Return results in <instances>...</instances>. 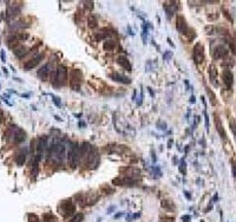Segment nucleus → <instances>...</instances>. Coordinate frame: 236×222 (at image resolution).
<instances>
[{
    "instance_id": "f257e3e1",
    "label": "nucleus",
    "mask_w": 236,
    "mask_h": 222,
    "mask_svg": "<svg viewBox=\"0 0 236 222\" xmlns=\"http://www.w3.org/2000/svg\"><path fill=\"white\" fill-rule=\"evenodd\" d=\"M67 159H69V164L71 168H76L78 165L79 161H81V145L77 142L70 143Z\"/></svg>"
},
{
    "instance_id": "f03ea898",
    "label": "nucleus",
    "mask_w": 236,
    "mask_h": 222,
    "mask_svg": "<svg viewBox=\"0 0 236 222\" xmlns=\"http://www.w3.org/2000/svg\"><path fill=\"white\" fill-rule=\"evenodd\" d=\"M56 86H64L67 84V69L64 65H59L53 73V80Z\"/></svg>"
},
{
    "instance_id": "7ed1b4c3",
    "label": "nucleus",
    "mask_w": 236,
    "mask_h": 222,
    "mask_svg": "<svg viewBox=\"0 0 236 222\" xmlns=\"http://www.w3.org/2000/svg\"><path fill=\"white\" fill-rule=\"evenodd\" d=\"M81 83H83V72L81 70H71L70 72V86L73 91L81 90Z\"/></svg>"
},
{
    "instance_id": "20e7f679",
    "label": "nucleus",
    "mask_w": 236,
    "mask_h": 222,
    "mask_svg": "<svg viewBox=\"0 0 236 222\" xmlns=\"http://www.w3.org/2000/svg\"><path fill=\"white\" fill-rule=\"evenodd\" d=\"M58 210L64 217H69L75 213V204L72 203L71 200H64V201L60 202Z\"/></svg>"
},
{
    "instance_id": "39448f33",
    "label": "nucleus",
    "mask_w": 236,
    "mask_h": 222,
    "mask_svg": "<svg viewBox=\"0 0 236 222\" xmlns=\"http://www.w3.org/2000/svg\"><path fill=\"white\" fill-rule=\"evenodd\" d=\"M7 132H11L10 137H12V139H13L14 143H22L24 142L25 138H26V132L17 127H14L13 129H8Z\"/></svg>"
},
{
    "instance_id": "423d86ee",
    "label": "nucleus",
    "mask_w": 236,
    "mask_h": 222,
    "mask_svg": "<svg viewBox=\"0 0 236 222\" xmlns=\"http://www.w3.org/2000/svg\"><path fill=\"white\" fill-rule=\"evenodd\" d=\"M193 58L196 64L203 63L204 60V48L201 43H197L193 50Z\"/></svg>"
},
{
    "instance_id": "0eeeda50",
    "label": "nucleus",
    "mask_w": 236,
    "mask_h": 222,
    "mask_svg": "<svg viewBox=\"0 0 236 222\" xmlns=\"http://www.w3.org/2000/svg\"><path fill=\"white\" fill-rule=\"evenodd\" d=\"M112 183L116 185H124V187H135L137 184V181L135 179H131V177H125V176H122V177H116L112 180Z\"/></svg>"
},
{
    "instance_id": "6e6552de",
    "label": "nucleus",
    "mask_w": 236,
    "mask_h": 222,
    "mask_svg": "<svg viewBox=\"0 0 236 222\" xmlns=\"http://www.w3.org/2000/svg\"><path fill=\"white\" fill-rule=\"evenodd\" d=\"M43 59H44V53H39V54L34 56L33 58H31L28 62H26V63L24 64V69H25V70L34 69V68H36L38 64L43 60Z\"/></svg>"
},
{
    "instance_id": "1a4fd4ad",
    "label": "nucleus",
    "mask_w": 236,
    "mask_h": 222,
    "mask_svg": "<svg viewBox=\"0 0 236 222\" xmlns=\"http://www.w3.org/2000/svg\"><path fill=\"white\" fill-rule=\"evenodd\" d=\"M222 79H223V83H224L225 88L228 90H230L231 86H233V83H234V74L229 69H225L223 72H222Z\"/></svg>"
},
{
    "instance_id": "9d476101",
    "label": "nucleus",
    "mask_w": 236,
    "mask_h": 222,
    "mask_svg": "<svg viewBox=\"0 0 236 222\" xmlns=\"http://www.w3.org/2000/svg\"><path fill=\"white\" fill-rule=\"evenodd\" d=\"M106 151L109 154H119V155H123V154L129 153L130 150H129V148H128V147L118 144V145H107V147H106Z\"/></svg>"
},
{
    "instance_id": "9b49d317",
    "label": "nucleus",
    "mask_w": 236,
    "mask_h": 222,
    "mask_svg": "<svg viewBox=\"0 0 236 222\" xmlns=\"http://www.w3.org/2000/svg\"><path fill=\"white\" fill-rule=\"evenodd\" d=\"M51 73H52L51 64L46 63V64H44L43 66L39 69V71H38V77L42 80H46L48 78V76H51Z\"/></svg>"
},
{
    "instance_id": "f8f14e48",
    "label": "nucleus",
    "mask_w": 236,
    "mask_h": 222,
    "mask_svg": "<svg viewBox=\"0 0 236 222\" xmlns=\"http://www.w3.org/2000/svg\"><path fill=\"white\" fill-rule=\"evenodd\" d=\"M120 173H122V175H124L125 177H131V179H134L135 176H140V170L137 169V168H134V167H125V168H122V169H120Z\"/></svg>"
},
{
    "instance_id": "ddd939ff",
    "label": "nucleus",
    "mask_w": 236,
    "mask_h": 222,
    "mask_svg": "<svg viewBox=\"0 0 236 222\" xmlns=\"http://www.w3.org/2000/svg\"><path fill=\"white\" fill-rule=\"evenodd\" d=\"M228 54V50L223 46V45H219L214 48V51L211 52V56L214 57V59H221V58H224L227 57Z\"/></svg>"
},
{
    "instance_id": "4468645a",
    "label": "nucleus",
    "mask_w": 236,
    "mask_h": 222,
    "mask_svg": "<svg viewBox=\"0 0 236 222\" xmlns=\"http://www.w3.org/2000/svg\"><path fill=\"white\" fill-rule=\"evenodd\" d=\"M176 27H177V30L181 32L182 34H184V33L187 32V30H188L189 27H188V25H187V21H185V19H184V17L177 16V18H176Z\"/></svg>"
},
{
    "instance_id": "2eb2a0df",
    "label": "nucleus",
    "mask_w": 236,
    "mask_h": 222,
    "mask_svg": "<svg viewBox=\"0 0 236 222\" xmlns=\"http://www.w3.org/2000/svg\"><path fill=\"white\" fill-rule=\"evenodd\" d=\"M110 78L112 80H116V82H119V83H123V84H130L131 83V79L129 77L124 76L122 73H118V72H115V73L110 74Z\"/></svg>"
},
{
    "instance_id": "dca6fc26",
    "label": "nucleus",
    "mask_w": 236,
    "mask_h": 222,
    "mask_svg": "<svg viewBox=\"0 0 236 222\" xmlns=\"http://www.w3.org/2000/svg\"><path fill=\"white\" fill-rule=\"evenodd\" d=\"M117 63L123 68V69L128 70V71H131L132 68H131V64H130L129 59L126 56H118L117 57Z\"/></svg>"
},
{
    "instance_id": "f3484780",
    "label": "nucleus",
    "mask_w": 236,
    "mask_h": 222,
    "mask_svg": "<svg viewBox=\"0 0 236 222\" xmlns=\"http://www.w3.org/2000/svg\"><path fill=\"white\" fill-rule=\"evenodd\" d=\"M215 127H216V129H217V132L220 134L221 137L223 138L224 141H227V134H225L224 128H223V125H222V123H221L219 116H215Z\"/></svg>"
},
{
    "instance_id": "a211bd4d",
    "label": "nucleus",
    "mask_w": 236,
    "mask_h": 222,
    "mask_svg": "<svg viewBox=\"0 0 236 222\" xmlns=\"http://www.w3.org/2000/svg\"><path fill=\"white\" fill-rule=\"evenodd\" d=\"M26 150H24V149H22L19 153L17 154V157H16V163L19 165V167H22V164L25 163V161H26Z\"/></svg>"
},
{
    "instance_id": "6ab92c4d",
    "label": "nucleus",
    "mask_w": 236,
    "mask_h": 222,
    "mask_svg": "<svg viewBox=\"0 0 236 222\" xmlns=\"http://www.w3.org/2000/svg\"><path fill=\"white\" fill-rule=\"evenodd\" d=\"M116 45H117V43H116V40H113V39H105V42H104V44H103V48H104V50L105 51H112L113 48H116Z\"/></svg>"
},
{
    "instance_id": "aec40b11",
    "label": "nucleus",
    "mask_w": 236,
    "mask_h": 222,
    "mask_svg": "<svg viewBox=\"0 0 236 222\" xmlns=\"http://www.w3.org/2000/svg\"><path fill=\"white\" fill-rule=\"evenodd\" d=\"M27 53V48H24V46H20V48H17L14 50V56L17 58H22L24 56H26Z\"/></svg>"
},
{
    "instance_id": "412c9836",
    "label": "nucleus",
    "mask_w": 236,
    "mask_h": 222,
    "mask_svg": "<svg viewBox=\"0 0 236 222\" xmlns=\"http://www.w3.org/2000/svg\"><path fill=\"white\" fill-rule=\"evenodd\" d=\"M87 23H89V27L90 28H95L98 25V19L95 14H90L89 18H87Z\"/></svg>"
},
{
    "instance_id": "4be33fe9",
    "label": "nucleus",
    "mask_w": 236,
    "mask_h": 222,
    "mask_svg": "<svg viewBox=\"0 0 236 222\" xmlns=\"http://www.w3.org/2000/svg\"><path fill=\"white\" fill-rule=\"evenodd\" d=\"M184 36L187 37V40H188V42H193L194 39H195V37H196V32H195L194 28H190V27H189L188 30H187V32L184 33Z\"/></svg>"
},
{
    "instance_id": "5701e85b",
    "label": "nucleus",
    "mask_w": 236,
    "mask_h": 222,
    "mask_svg": "<svg viewBox=\"0 0 236 222\" xmlns=\"http://www.w3.org/2000/svg\"><path fill=\"white\" fill-rule=\"evenodd\" d=\"M162 207H163L165 210H169V212H172V210H174V203H172L171 200H163V201H162Z\"/></svg>"
},
{
    "instance_id": "b1692460",
    "label": "nucleus",
    "mask_w": 236,
    "mask_h": 222,
    "mask_svg": "<svg viewBox=\"0 0 236 222\" xmlns=\"http://www.w3.org/2000/svg\"><path fill=\"white\" fill-rule=\"evenodd\" d=\"M209 71H210V72H209V74H210V82H211V83L214 82L215 84L217 85V83H216V78H217V71H216V69H215V66H213V65H211V66L209 68Z\"/></svg>"
},
{
    "instance_id": "393cba45",
    "label": "nucleus",
    "mask_w": 236,
    "mask_h": 222,
    "mask_svg": "<svg viewBox=\"0 0 236 222\" xmlns=\"http://www.w3.org/2000/svg\"><path fill=\"white\" fill-rule=\"evenodd\" d=\"M84 220V214L83 213H77L70 219V222H81Z\"/></svg>"
},
{
    "instance_id": "a878e982",
    "label": "nucleus",
    "mask_w": 236,
    "mask_h": 222,
    "mask_svg": "<svg viewBox=\"0 0 236 222\" xmlns=\"http://www.w3.org/2000/svg\"><path fill=\"white\" fill-rule=\"evenodd\" d=\"M105 30H101L99 32H96L95 33V37H96V40H103L105 37H107L106 33H104Z\"/></svg>"
},
{
    "instance_id": "bb28decb",
    "label": "nucleus",
    "mask_w": 236,
    "mask_h": 222,
    "mask_svg": "<svg viewBox=\"0 0 236 222\" xmlns=\"http://www.w3.org/2000/svg\"><path fill=\"white\" fill-rule=\"evenodd\" d=\"M207 92H208V95H209L210 97V102H211V104L213 105H215L217 102H216V96L214 95V92H211V90H210L209 88H207Z\"/></svg>"
},
{
    "instance_id": "cd10ccee",
    "label": "nucleus",
    "mask_w": 236,
    "mask_h": 222,
    "mask_svg": "<svg viewBox=\"0 0 236 222\" xmlns=\"http://www.w3.org/2000/svg\"><path fill=\"white\" fill-rule=\"evenodd\" d=\"M229 48H230L233 54H236V42L234 39H229Z\"/></svg>"
},
{
    "instance_id": "c85d7f7f",
    "label": "nucleus",
    "mask_w": 236,
    "mask_h": 222,
    "mask_svg": "<svg viewBox=\"0 0 236 222\" xmlns=\"http://www.w3.org/2000/svg\"><path fill=\"white\" fill-rule=\"evenodd\" d=\"M101 190H102L103 194H110V193H113V189H111L110 187H107V185H103L102 188H101Z\"/></svg>"
},
{
    "instance_id": "c756f323",
    "label": "nucleus",
    "mask_w": 236,
    "mask_h": 222,
    "mask_svg": "<svg viewBox=\"0 0 236 222\" xmlns=\"http://www.w3.org/2000/svg\"><path fill=\"white\" fill-rule=\"evenodd\" d=\"M28 222H39V219L34 214H28Z\"/></svg>"
},
{
    "instance_id": "7c9ffc66",
    "label": "nucleus",
    "mask_w": 236,
    "mask_h": 222,
    "mask_svg": "<svg viewBox=\"0 0 236 222\" xmlns=\"http://www.w3.org/2000/svg\"><path fill=\"white\" fill-rule=\"evenodd\" d=\"M185 165H187V164H185L184 161H182L181 164H179V171H181L182 174H184V175H185V171H187V167H185Z\"/></svg>"
},
{
    "instance_id": "2f4dec72",
    "label": "nucleus",
    "mask_w": 236,
    "mask_h": 222,
    "mask_svg": "<svg viewBox=\"0 0 236 222\" xmlns=\"http://www.w3.org/2000/svg\"><path fill=\"white\" fill-rule=\"evenodd\" d=\"M204 121H205V128H207V131H209V116H208L207 111H204Z\"/></svg>"
},
{
    "instance_id": "473e14b6",
    "label": "nucleus",
    "mask_w": 236,
    "mask_h": 222,
    "mask_svg": "<svg viewBox=\"0 0 236 222\" xmlns=\"http://www.w3.org/2000/svg\"><path fill=\"white\" fill-rule=\"evenodd\" d=\"M229 125H230L231 131L234 132V136L236 137V123L234 121H230V122H229Z\"/></svg>"
},
{
    "instance_id": "72a5a7b5",
    "label": "nucleus",
    "mask_w": 236,
    "mask_h": 222,
    "mask_svg": "<svg viewBox=\"0 0 236 222\" xmlns=\"http://www.w3.org/2000/svg\"><path fill=\"white\" fill-rule=\"evenodd\" d=\"M205 31H207V33H208V34H214L215 28L213 26H207V27H205Z\"/></svg>"
},
{
    "instance_id": "f704fd0d",
    "label": "nucleus",
    "mask_w": 236,
    "mask_h": 222,
    "mask_svg": "<svg viewBox=\"0 0 236 222\" xmlns=\"http://www.w3.org/2000/svg\"><path fill=\"white\" fill-rule=\"evenodd\" d=\"M160 222H174V219L172 217H161V220H160Z\"/></svg>"
},
{
    "instance_id": "c9c22d12",
    "label": "nucleus",
    "mask_w": 236,
    "mask_h": 222,
    "mask_svg": "<svg viewBox=\"0 0 236 222\" xmlns=\"http://www.w3.org/2000/svg\"><path fill=\"white\" fill-rule=\"evenodd\" d=\"M0 58H1V62H4V63L6 62V54H5V51H4V50L0 51Z\"/></svg>"
},
{
    "instance_id": "e433bc0d",
    "label": "nucleus",
    "mask_w": 236,
    "mask_h": 222,
    "mask_svg": "<svg viewBox=\"0 0 236 222\" xmlns=\"http://www.w3.org/2000/svg\"><path fill=\"white\" fill-rule=\"evenodd\" d=\"M163 57H164V60H169V59L171 58V52H170V51H166Z\"/></svg>"
},
{
    "instance_id": "4c0bfd02",
    "label": "nucleus",
    "mask_w": 236,
    "mask_h": 222,
    "mask_svg": "<svg viewBox=\"0 0 236 222\" xmlns=\"http://www.w3.org/2000/svg\"><path fill=\"white\" fill-rule=\"evenodd\" d=\"M52 99H53V102L56 103V105H57V106H60V102H59V98H58V97H56V96L52 95Z\"/></svg>"
},
{
    "instance_id": "58836bf2",
    "label": "nucleus",
    "mask_w": 236,
    "mask_h": 222,
    "mask_svg": "<svg viewBox=\"0 0 236 222\" xmlns=\"http://www.w3.org/2000/svg\"><path fill=\"white\" fill-rule=\"evenodd\" d=\"M190 220H191V217L189 216V215H184V216H182L183 222H190Z\"/></svg>"
},
{
    "instance_id": "ea45409f",
    "label": "nucleus",
    "mask_w": 236,
    "mask_h": 222,
    "mask_svg": "<svg viewBox=\"0 0 236 222\" xmlns=\"http://www.w3.org/2000/svg\"><path fill=\"white\" fill-rule=\"evenodd\" d=\"M4 122V114L2 112H0V124Z\"/></svg>"
},
{
    "instance_id": "a19ab883",
    "label": "nucleus",
    "mask_w": 236,
    "mask_h": 222,
    "mask_svg": "<svg viewBox=\"0 0 236 222\" xmlns=\"http://www.w3.org/2000/svg\"><path fill=\"white\" fill-rule=\"evenodd\" d=\"M233 174H234V176L236 177V165H235V164L233 165Z\"/></svg>"
},
{
    "instance_id": "79ce46f5",
    "label": "nucleus",
    "mask_w": 236,
    "mask_h": 222,
    "mask_svg": "<svg viewBox=\"0 0 236 222\" xmlns=\"http://www.w3.org/2000/svg\"><path fill=\"white\" fill-rule=\"evenodd\" d=\"M190 102H191V103H195V102H196V99H195V96H191V98H190Z\"/></svg>"
},
{
    "instance_id": "37998d69",
    "label": "nucleus",
    "mask_w": 236,
    "mask_h": 222,
    "mask_svg": "<svg viewBox=\"0 0 236 222\" xmlns=\"http://www.w3.org/2000/svg\"><path fill=\"white\" fill-rule=\"evenodd\" d=\"M2 71L5 72V74H7V69H5V68H2Z\"/></svg>"
}]
</instances>
